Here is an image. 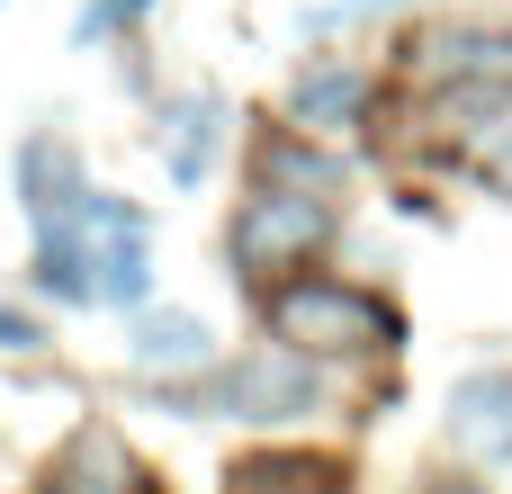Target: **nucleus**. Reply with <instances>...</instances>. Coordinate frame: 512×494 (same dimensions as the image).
I'll return each instance as SVG.
<instances>
[{
	"mask_svg": "<svg viewBox=\"0 0 512 494\" xmlns=\"http://www.w3.org/2000/svg\"><path fill=\"white\" fill-rule=\"evenodd\" d=\"M207 360H216V342L198 315H144L135 324V369H207Z\"/></svg>",
	"mask_w": 512,
	"mask_h": 494,
	"instance_id": "8",
	"label": "nucleus"
},
{
	"mask_svg": "<svg viewBox=\"0 0 512 494\" xmlns=\"http://www.w3.org/2000/svg\"><path fill=\"white\" fill-rule=\"evenodd\" d=\"M270 333L297 342V351H396V306H378L369 288H342V279H288L270 288Z\"/></svg>",
	"mask_w": 512,
	"mask_h": 494,
	"instance_id": "2",
	"label": "nucleus"
},
{
	"mask_svg": "<svg viewBox=\"0 0 512 494\" xmlns=\"http://www.w3.org/2000/svg\"><path fill=\"white\" fill-rule=\"evenodd\" d=\"M423 72L432 81H459V90H495V81H512V36H486V27L432 36L423 45Z\"/></svg>",
	"mask_w": 512,
	"mask_h": 494,
	"instance_id": "5",
	"label": "nucleus"
},
{
	"mask_svg": "<svg viewBox=\"0 0 512 494\" xmlns=\"http://www.w3.org/2000/svg\"><path fill=\"white\" fill-rule=\"evenodd\" d=\"M18 189H27V216H36V225H54V216L81 207V171H72L63 144H27V153H18Z\"/></svg>",
	"mask_w": 512,
	"mask_h": 494,
	"instance_id": "7",
	"label": "nucleus"
},
{
	"mask_svg": "<svg viewBox=\"0 0 512 494\" xmlns=\"http://www.w3.org/2000/svg\"><path fill=\"white\" fill-rule=\"evenodd\" d=\"M135 9H144V0H90V9H81V36H108V27H126Z\"/></svg>",
	"mask_w": 512,
	"mask_h": 494,
	"instance_id": "14",
	"label": "nucleus"
},
{
	"mask_svg": "<svg viewBox=\"0 0 512 494\" xmlns=\"http://www.w3.org/2000/svg\"><path fill=\"white\" fill-rule=\"evenodd\" d=\"M36 288L45 297H81V306L90 297L99 306H135L144 297V225H135V207L81 189L72 216L36 225Z\"/></svg>",
	"mask_w": 512,
	"mask_h": 494,
	"instance_id": "1",
	"label": "nucleus"
},
{
	"mask_svg": "<svg viewBox=\"0 0 512 494\" xmlns=\"http://www.w3.org/2000/svg\"><path fill=\"white\" fill-rule=\"evenodd\" d=\"M54 494H135V468H126V450L108 432H81L63 450V468H54Z\"/></svg>",
	"mask_w": 512,
	"mask_h": 494,
	"instance_id": "9",
	"label": "nucleus"
},
{
	"mask_svg": "<svg viewBox=\"0 0 512 494\" xmlns=\"http://www.w3.org/2000/svg\"><path fill=\"white\" fill-rule=\"evenodd\" d=\"M450 432L468 441V450H486V459H512V378H468L459 396H450Z\"/></svg>",
	"mask_w": 512,
	"mask_h": 494,
	"instance_id": "6",
	"label": "nucleus"
},
{
	"mask_svg": "<svg viewBox=\"0 0 512 494\" xmlns=\"http://www.w3.org/2000/svg\"><path fill=\"white\" fill-rule=\"evenodd\" d=\"M333 234V207L324 198H288V189H261L234 207V270L243 279H279V270H306V252Z\"/></svg>",
	"mask_w": 512,
	"mask_h": 494,
	"instance_id": "3",
	"label": "nucleus"
},
{
	"mask_svg": "<svg viewBox=\"0 0 512 494\" xmlns=\"http://www.w3.org/2000/svg\"><path fill=\"white\" fill-rule=\"evenodd\" d=\"M36 342H45L36 315H9V306H0V351H36Z\"/></svg>",
	"mask_w": 512,
	"mask_h": 494,
	"instance_id": "15",
	"label": "nucleus"
},
{
	"mask_svg": "<svg viewBox=\"0 0 512 494\" xmlns=\"http://www.w3.org/2000/svg\"><path fill=\"white\" fill-rule=\"evenodd\" d=\"M468 108H477L468 153H477V162H486V171L512 189V81H495V90H486V99H468Z\"/></svg>",
	"mask_w": 512,
	"mask_h": 494,
	"instance_id": "11",
	"label": "nucleus"
},
{
	"mask_svg": "<svg viewBox=\"0 0 512 494\" xmlns=\"http://www.w3.org/2000/svg\"><path fill=\"white\" fill-rule=\"evenodd\" d=\"M234 494H333V468H306V459H261L243 468Z\"/></svg>",
	"mask_w": 512,
	"mask_h": 494,
	"instance_id": "13",
	"label": "nucleus"
},
{
	"mask_svg": "<svg viewBox=\"0 0 512 494\" xmlns=\"http://www.w3.org/2000/svg\"><path fill=\"white\" fill-rule=\"evenodd\" d=\"M441 494H477V486H441Z\"/></svg>",
	"mask_w": 512,
	"mask_h": 494,
	"instance_id": "16",
	"label": "nucleus"
},
{
	"mask_svg": "<svg viewBox=\"0 0 512 494\" xmlns=\"http://www.w3.org/2000/svg\"><path fill=\"white\" fill-rule=\"evenodd\" d=\"M360 108H369V72H306L288 90V117L297 126H351Z\"/></svg>",
	"mask_w": 512,
	"mask_h": 494,
	"instance_id": "10",
	"label": "nucleus"
},
{
	"mask_svg": "<svg viewBox=\"0 0 512 494\" xmlns=\"http://www.w3.org/2000/svg\"><path fill=\"white\" fill-rule=\"evenodd\" d=\"M171 405H180V414L288 423V414H306V405H315V378H306V360H243V369H225V378H207V387H180Z\"/></svg>",
	"mask_w": 512,
	"mask_h": 494,
	"instance_id": "4",
	"label": "nucleus"
},
{
	"mask_svg": "<svg viewBox=\"0 0 512 494\" xmlns=\"http://www.w3.org/2000/svg\"><path fill=\"white\" fill-rule=\"evenodd\" d=\"M207 135H216V99H189L171 117V180H198L207 171Z\"/></svg>",
	"mask_w": 512,
	"mask_h": 494,
	"instance_id": "12",
	"label": "nucleus"
}]
</instances>
